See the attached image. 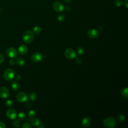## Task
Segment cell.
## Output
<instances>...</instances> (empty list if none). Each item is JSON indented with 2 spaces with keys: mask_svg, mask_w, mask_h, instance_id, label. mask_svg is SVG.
<instances>
[{
  "mask_svg": "<svg viewBox=\"0 0 128 128\" xmlns=\"http://www.w3.org/2000/svg\"><path fill=\"white\" fill-rule=\"evenodd\" d=\"M34 38V33L31 30H26L24 32L22 36V39L23 41L26 43L29 44L32 42Z\"/></svg>",
  "mask_w": 128,
  "mask_h": 128,
  "instance_id": "7a4b0ae2",
  "label": "cell"
},
{
  "mask_svg": "<svg viewBox=\"0 0 128 128\" xmlns=\"http://www.w3.org/2000/svg\"><path fill=\"white\" fill-rule=\"evenodd\" d=\"M77 52L79 55H82L84 52V49L82 46H79L77 48Z\"/></svg>",
  "mask_w": 128,
  "mask_h": 128,
  "instance_id": "cb8c5ba5",
  "label": "cell"
},
{
  "mask_svg": "<svg viewBox=\"0 0 128 128\" xmlns=\"http://www.w3.org/2000/svg\"><path fill=\"white\" fill-rule=\"evenodd\" d=\"M116 124V119L113 117L106 118L103 122L104 126L107 128H114Z\"/></svg>",
  "mask_w": 128,
  "mask_h": 128,
  "instance_id": "6da1fadb",
  "label": "cell"
},
{
  "mask_svg": "<svg viewBox=\"0 0 128 128\" xmlns=\"http://www.w3.org/2000/svg\"><path fill=\"white\" fill-rule=\"evenodd\" d=\"M72 0H64V1L66 2V3H70L72 2Z\"/></svg>",
  "mask_w": 128,
  "mask_h": 128,
  "instance_id": "74e56055",
  "label": "cell"
},
{
  "mask_svg": "<svg viewBox=\"0 0 128 128\" xmlns=\"http://www.w3.org/2000/svg\"><path fill=\"white\" fill-rule=\"evenodd\" d=\"M124 6L125 7L128 8V0H125L124 2Z\"/></svg>",
  "mask_w": 128,
  "mask_h": 128,
  "instance_id": "836d02e7",
  "label": "cell"
},
{
  "mask_svg": "<svg viewBox=\"0 0 128 128\" xmlns=\"http://www.w3.org/2000/svg\"><path fill=\"white\" fill-rule=\"evenodd\" d=\"M75 62H76L77 64H80L81 62H82V60H81V59H80V58H76H76Z\"/></svg>",
  "mask_w": 128,
  "mask_h": 128,
  "instance_id": "f546056e",
  "label": "cell"
},
{
  "mask_svg": "<svg viewBox=\"0 0 128 128\" xmlns=\"http://www.w3.org/2000/svg\"><path fill=\"white\" fill-rule=\"evenodd\" d=\"M15 63H16V61L13 58H12L10 60H9V64L11 66H14L15 64Z\"/></svg>",
  "mask_w": 128,
  "mask_h": 128,
  "instance_id": "f1b7e54d",
  "label": "cell"
},
{
  "mask_svg": "<svg viewBox=\"0 0 128 128\" xmlns=\"http://www.w3.org/2000/svg\"><path fill=\"white\" fill-rule=\"evenodd\" d=\"M36 98H37V94L34 92L30 93L28 96V98L31 101H34L36 99Z\"/></svg>",
  "mask_w": 128,
  "mask_h": 128,
  "instance_id": "ac0fdd59",
  "label": "cell"
},
{
  "mask_svg": "<svg viewBox=\"0 0 128 128\" xmlns=\"http://www.w3.org/2000/svg\"><path fill=\"white\" fill-rule=\"evenodd\" d=\"M28 116L30 118H34L36 116V112L34 110H30L28 112Z\"/></svg>",
  "mask_w": 128,
  "mask_h": 128,
  "instance_id": "d4e9b609",
  "label": "cell"
},
{
  "mask_svg": "<svg viewBox=\"0 0 128 128\" xmlns=\"http://www.w3.org/2000/svg\"><path fill=\"white\" fill-rule=\"evenodd\" d=\"M65 10H66V11H70V10H71V8H70L69 6H66L65 8Z\"/></svg>",
  "mask_w": 128,
  "mask_h": 128,
  "instance_id": "e575fe53",
  "label": "cell"
},
{
  "mask_svg": "<svg viewBox=\"0 0 128 128\" xmlns=\"http://www.w3.org/2000/svg\"><path fill=\"white\" fill-rule=\"evenodd\" d=\"M42 32V28L39 26H36L33 28V32L36 34H40Z\"/></svg>",
  "mask_w": 128,
  "mask_h": 128,
  "instance_id": "ffe728a7",
  "label": "cell"
},
{
  "mask_svg": "<svg viewBox=\"0 0 128 128\" xmlns=\"http://www.w3.org/2000/svg\"><path fill=\"white\" fill-rule=\"evenodd\" d=\"M64 54L65 57L69 60H72L76 57V52L70 48L66 49L64 52Z\"/></svg>",
  "mask_w": 128,
  "mask_h": 128,
  "instance_id": "277c9868",
  "label": "cell"
},
{
  "mask_svg": "<svg viewBox=\"0 0 128 128\" xmlns=\"http://www.w3.org/2000/svg\"><path fill=\"white\" fill-rule=\"evenodd\" d=\"M16 99L20 102H24L27 101L28 96L24 92H20L16 94Z\"/></svg>",
  "mask_w": 128,
  "mask_h": 128,
  "instance_id": "52a82bcc",
  "label": "cell"
},
{
  "mask_svg": "<svg viewBox=\"0 0 128 128\" xmlns=\"http://www.w3.org/2000/svg\"><path fill=\"white\" fill-rule=\"evenodd\" d=\"M22 127L23 128H32V126H31V124L30 123L26 122H24L22 124Z\"/></svg>",
  "mask_w": 128,
  "mask_h": 128,
  "instance_id": "83f0119b",
  "label": "cell"
},
{
  "mask_svg": "<svg viewBox=\"0 0 128 128\" xmlns=\"http://www.w3.org/2000/svg\"><path fill=\"white\" fill-rule=\"evenodd\" d=\"M6 126L5 125L4 123L2 122H0V128H5Z\"/></svg>",
  "mask_w": 128,
  "mask_h": 128,
  "instance_id": "1f68e13d",
  "label": "cell"
},
{
  "mask_svg": "<svg viewBox=\"0 0 128 128\" xmlns=\"http://www.w3.org/2000/svg\"><path fill=\"white\" fill-rule=\"evenodd\" d=\"M14 77V72L11 68H8L5 70L4 72V78L7 81H10Z\"/></svg>",
  "mask_w": 128,
  "mask_h": 128,
  "instance_id": "3957f363",
  "label": "cell"
},
{
  "mask_svg": "<svg viewBox=\"0 0 128 128\" xmlns=\"http://www.w3.org/2000/svg\"><path fill=\"white\" fill-rule=\"evenodd\" d=\"M92 122L91 119L89 117L84 118L82 121V126L83 128H88L90 126Z\"/></svg>",
  "mask_w": 128,
  "mask_h": 128,
  "instance_id": "7c38bea8",
  "label": "cell"
},
{
  "mask_svg": "<svg viewBox=\"0 0 128 128\" xmlns=\"http://www.w3.org/2000/svg\"><path fill=\"white\" fill-rule=\"evenodd\" d=\"M4 60V57L2 54L0 53V64H1Z\"/></svg>",
  "mask_w": 128,
  "mask_h": 128,
  "instance_id": "4dcf8cb0",
  "label": "cell"
},
{
  "mask_svg": "<svg viewBox=\"0 0 128 128\" xmlns=\"http://www.w3.org/2000/svg\"><path fill=\"white\" fill-rule=\"evenodd\" d=\"M11 87H12V90H14V91H16V90H18V89L20 88V84L18 82H14L12 84Z\"/></svg>",
  "mask_w": 128,
  "mask_h": 128,
  "instance_id": "2e32d148",
  "label": "cell"
},
{
  "mask_svg": "<svg viewBox=\"0 0 128 128\" xmlns=\"http://www.w3.org/2000/svg\"><path fill=\"white\" fill-rule=\"evenodd\" d=\"M6 54L7 56L10 58H14L18 56V51L17 50L13 47L9 48L7 49L6 51Z\"/></svg>",
  "mask_w": 128,
  "mask_h": 128,
  "instance_id": "8992f818",
  "label": "cell"
},
{
  "mask_svg": "<svg viewBox=\"0 0 128 128\" xmlns=\"http://www.w3.org/2000/svg\"><path fill=\"white\" fill-rule=\"evenodd\" d=\"M26 118V114L23 112H20L18 114V118L20 120H24Z\"/></svg>",
  "mask_w": 128,
  "mask_h": 128,
  "instance_id": "44dd1931",
  "label": "cell"
},
{
  "mask_svg": "<svg viewBox=\"0 0 128 128\" xmlns=\"http://www.w3.org/2000/svg\"><path fill=\"white\" fill-rule=\"evenodd\" d=\"M114 4L117 7L121 6L123 4V1L122 0H114Z\"/></svg>",
  "mask_w": 128,
  "mask_h": 128,
  "instance_id": "7402d4cb",
  "label": "cell"
},
{
  "mask_svg": "<svg viewBox=\"0 0 128 128\" xmlns=\"http://www.w3.org/2000/svg\"><path fill=\"white\" fill-rule=\"evenodd\" d=\"M16 63L17 65L19 66H23L25 64V61L24 58H18L16 60Z\"/></svg>",
  "mask_w": 128,
  "mask_h": 128,
  "instance_id": "e0dca14e",
  "label": "cell"
},
{
  "mask_svg": "<svg viewBox=\"0 0 128 128\" xmlns=\"http://www.w3.org/2000/svg\"><path fill=\"white\" fill-rule=\"evenodd\" d=\"M7 117L10 120H14L17 116V112L16 110L14 108H10L7 110L6 112Z\"/></svg>",
  "mask_w": 128,
  "mask_h": 128,
  "instance_id": "9c48e42d",
  "label": "cell"
},
{
  "mask_svg": "<svg viewBox=\"0 0 128 128\" xmlns=\"http://www.w3.org/2000/svg\"><path fill=\"white\" fill-rule=\"evenodd\" d=\"M43 55L40 52H36L31 56V60L34 62H40L43 59Z\"/></svg>",
  "mask_w": 128,
  "mask_h": 128,
  "instance_id": "30bf717a",
  "label": "cell"
},
{
  "mask_svg": "<svg viewBox=\"0 0 128 128\" xmlns=\"http://www.w3.org/2000/svg\"><path fill=\"white\" fill-rule=\"evenodd\" d=\"M18 51L20 54H25L28 51V46L25 44H22L18 47Z\"/></svg>",
  "mask_w": 128,
  "mask_h": 128,
  "instance_id": "4fadbf2b",
  "label": "cell"
},
{
  "mask_svg": "<svg viewBox=\"0 0 128 128\" xmlns=\"http://www.w3.org/2000/svg\"><path fill=\"white\" fill-rule=\"evenodd\" d=\"M26 106L28 108H30L32 106V104H31V103H30L29 102H28L26 104Z\"/></svg>",
  "mask_w": 128,
  "mask_h": 128,
  "instance_id": "d590c367",
  "label": "cell"
},
{
  "mask_svg": "<svg viewBox=\"0 0 128 128\" xmlns=\"http://www.w3.org/2000/svg\"><path fill=\"white\" fill-rule=\"evenodd\" d=\"M52 7L54 11L58 12H62L64 10V8L63 4L60 2H55L52 4Z\"/></svg>",
  "mask_w": 128,
  "mask_h": 128,
  "instance_id": "5b68a950",
  "label": "cell"
},
{
  "mask_svg": "<svg viewBox=\"0 0 128 128\" xmlns=\"http://www.w3.org/2000/svg\"><path fill=\"white\" fill-rule=\"evenodd\" d=\"M15 79H16V80H21V76H20L19 75V74H17V75L16 76V77H15Z\"/></svg>",
  "mask_w": 128,
  "mask_h": 128,
  "instance_id": "d6a6232c",
  "label": "cell"
},
{
  "mask_svg": "<svg viewBox=\"0 0 128 128\" xmlns=\"http://www.w3.org/2000/svg\"><path fill=\"white\" fill-rule=\"evenodd\" d=\"M12 124H13V126L15 128H18L20 127V120H15L13 121V122H12Z\"/></svg>",
  "mask_w": 128,
  "mask_h": 128,
  "instance_id": "603a6c76",
  "label": "cell"
},
{
  "mask_svg": "<svg viewBox=\"0 0 128 128\" xmlns=\"http://www.w3.org/2000/svg\"><path fill=\"white\" fill-rule=\"evenodd\" d=\"M121 95L124 98H128V88L127 87L124 88L122 89L120 92Z\"/></svg>",
  "mask_w": 128,
  "mask_h": 128,
  "instance_id": "9a60e30c",
  "label": "cell"
},
{
  "mask_svg": "<svg viewBox=\"0 0 128 128\" xmlns=\"http://www.w3.org/2000/svg\"><path fill=\"white\" fill-rule=\"evenodd\" d=\"M44 126L42 124H41V123L38 126H37V128H44Z\"/></svg>",
  "mask_w": 128,
  "mask_h": 128,
  "instance_id": "8d00e7d4",
  "label": "cell"
},
{
  "mask_svg": "<svg viewBox=\"0 0 128 128\" xmlns=\"http://www.w3.org/2000/svg\"><path fill=\"white\" fill-rule=\"evenodd\" d=\"M10 95L9 90L6 86H2L0 88V97L2 98H7Z\"/></svg>",
  "mask_w": 128,
  "mask_h": 128,
  "instance_id": "ba28073f",
  "label": "cell"
},
{
  "mask_svg": "<svg viewBox=\"0 0 128 128\" xmlns=\"http://www.w3.org/2000/svg\"><path fill=\"white\" fill-rule=\"evenodd\" d=\"M87 35L92 38H96L99 36V32L96 29L91 28L87 32Z\"/></svg>",
  "mask_w": 128,
  "mask_h": 128,
  "instance_id": "8fae6325",
  "label": "cell"
},
{
  "mask_svg": "<svg viewBox=\"0 0 128 128\" xmlns=\"http://www.w3.org/2000/svg\"><path fill=\"white\" fill-rule=\"evenodd\" d=\"M30 122L32 124V125L37 126L40 124V121L39 118H33L32 119L30 120Z\"/></svg>",
  "mask_w": 128,
  "mask_h": 128,
  "instance_id": "5bb4252c",
  "label": "cell"
},
{
  "mask_svg": "<svg viewBox=\"0 0 128 128\" xmlns=\"http://www.w3.org/2000/svg\"><path fill=\"white\" fill-rule=\"evenodd\" d=\"M5 104L7 106L10 107L13 105V102L11 100H8L5 102Z\"/></svg>",
  "mask_w": 128,
  "mask_h": 128,
  "instance_id": "4316f807",
  "label": "cell"
},
{
  "mask_svg": "<svg viewBox=\"0 0 128 128\" xmlns=\"http://www.w3.org/2000/svg\"><path fill=\"white\" fill-rule=\"evenodd\" d=\"M116 119L118 122H122L125 120V116L122 114H118V115H117Z\"/></svg>",
  "mask_w": 128,
  "mask_h": 128,
  "instance_id": "d6986e66",
  "label": "cell"
},
{
  "mask_svg": "<svg viewBox=\"0 0 128 128\" xmlns=\"http://www.w3.org/2000/svg\"><path fill=\"white\" fill-rule=\"evenodd\" d=\"M57 19L58 20V21L59 22H62L65 19V15L63 14H60L58 17H57Z\"/></svg>",
  "mask_w": 128,
  "mask_h": 128,
  "instance_id": "484cf974",
  "label": "cell"
}]
</instances>
